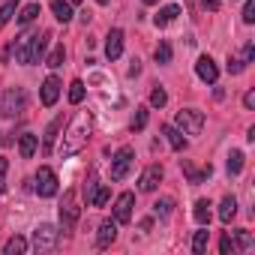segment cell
Returning <instances> with one entry per match:
<instances>
[{"instance_id": "12", "label": "cell", "mask_w": 255, "mask_h": 255, "mask_svg": "<svg viewBox=\"0 0 255 255\" xmlns=\"http://www.w3.org/2000/svg\"><path fill=\"white\" fill-rule=\"evenodd\" d=\"M60 87H63V84H60V78H57V75H48V78L42 81L39 99H42V105H45V108H51V105L57 102V96H60Z\"/></svg>"}, {"instance_id": "30", "label": "cell", "mask_w": 255, "mask_h": 255, "mask_svg": "<svg viewBox=\"0 0 255 255\" xmlns=\"http://www.w3.org/2000/svg\"><path fill=\"white\" fill-rule=\"evenodd\" d=\"M171 210H174V198H159V201H153V213H156L159 219H168Z\"/></svg>"}, {"instance_id": "48", "label": "cell", "mask_w": 255, "mask_h": 255, "mask_svg": "<svg viewBox=\"0 0 255 255\" xmlns=\"http://www.w3.org/2000/svg\"><path fill=\"white\" fill-rule=\"evenodd\" d=\"M69 3H81V0H69Z\"/></svg>"}, {"instance_id": "25", "label": "cell", "mask_w": 255, "mask_h": 255, "mask_svg": "<svg viewBox=\"0 0 255 255\" xmlns=\"http://www.w3.org/2000/svg\"><path fill=\"white\" fill-rule=\"evenodd\" d=\"M207 240H210V231H207V225H201V231H195V237H192V252L204 255L207 252Z\"/></svg>"}, {"instance_id": "13", "label": "cell", "mask_w": 255, "mask_h": 255, "mask_svg": "<svg viewBox=\"0 0 255 255\" xmlns=\"http://www.w3.org/2000/svg\"><path fill=\"white\" fill-rule=\"evenodd\" d=\"M114 237H117V222H114V216H111V219H102V222H99V234H96V246H99V249H108V246L114 243Z\"/></svg>"}, {"instance_id": "7", "label": "cell", "mask_w": 255, "mask_h": 255, "mask_svg": "<svg viewBox=\"0 0 255 255\" xmlns=\"http://www.w3.org/2000/svg\"><path fill=\"white\" fill-rule=\"evenodd\" d=\"M57 189H60L57 174H54L48 165H39V171H36V195H39V198H54Z\"/></svg>"}, {"instance_id": "28", "label": "cell", "mask_w": 255, "mask_h": 255, "mask_svg": "<svg viewBox=\"0 0 255 255\" xmlns=\"http://www.w3.org/2000/svg\"><path fill=\"white\" fill-rule=\"evenodd\" d=\"M147 117H150V108L147 105H138L135 114H132V132H141L144 126H147Z\"/></svg>"}, {"instance_id": "47", "label": "cell", "mask_w": 255, "mask_h": 255, "mask_svg": "<svg viewBox=\"0 0 255 255\" xmlns=\"http://www.w3.org/2000/svg\"><path fill=\"white\" fill-rule=\"evenodd\" d=\"M96 3H99V6H105V3H108V0H96Z\"/></svg>"}, {"instance_id": "2", "label": "cell", "mask_w": 255, "mask_h": 255, "mask_svg": "<svg viewBox=\"0 0 255 255\" xmlns=\"http://www.w3.org/2000/svg\"><path fill=\"white\" fill-rule=\"evenodd\" d=\"M57 243H60V228L57 225H51V222H39L36 228H33V249L36 252H51V249H57Z\"/></svg>"}, {"instance_id": "16", "label": "cell", "mask_w": 255, "mask_h": 255, "mask_svg": "<svg viewBox=\"0 0 255 255\" xmlns=\"http://www.w3.org/2000/svg\"><path fill=\"white\" fill-rule=\"evenodd\" d=\"M36 147H39V138H36L33 132H24V135L18 138V153H21V159H33Z\"/></svg>"}, {"instance_id": "35", "label": "cell", "mask_w": 255, "mask_h": 255, "mask_svg": "<svg viewBox=\"0 0 255 255\" xmlns=\"http://www.w3.org/2000/svg\"><path fill=\"white\" fill-rule=\"evenodd\" d=\"M81 99H84V81H81V78H75V81L69 84V102H72V105H78Z\"/></svg>"}, {"instance_id": "24", "label": "cell", "mask_w": 255, "mask_h": 255, "mask_svg": "<svg viewBox=\"0 0 255 255\" xmlns=\"http://www.w3.org/2000/svg\"><path fill=\"white\" fill-rule=\"evenodd\" d=\"M252 246H255L252 234H249L246 228H237V231H234V249H237V252H246V249H252Z\"/></svg>"}, {"instance_id": "43", "label": "cell", "mask_w": 255, "mask_h": 255, "mask_svg": "<svg viewBox=\"0 0 255 255\" xmlns=\"http://www.w3.org/2000/svg\"><path fill=\"white\" fill-rule=\"evenodd\" d=\"M243 105H246L249 111L255 108V90H246V93H243Z\"/></svg>"}, {"instance_id": "19", "label": "cell", "mask_w": 255, "mask_h": 255, "mask_svg": "<svg viewBox=\"0 0 255 255\" xmlns=\"http://www.w3.org/2000/svg\"><path fill=\"white\" fill-rule=\"evenodd\" d=\"M177 15H180V6H162V9L153 15V24H156V27H168Z\"/></svg>"}, {"instance_id": "6", "label": "cell", "mask_w": 255, "mask_h": 255, "mask_svg": "<svg viewBox=\"0 0 255 255\" xmlns=\"http://www.w3.org/2000/svg\"><path fill=\"white\" fill-rule=\"evenodd\" d=\"M132 162H135V150H132L129 144L120 147V150L114 153V159H111V180H114V183H120L126 174H129Z\"/></svg>"}, {"instance_id": "18", "label": "cell", "mask_w": 255, "mask_h": 255, "mask_svg": "<svg viewBox=\"0 0 255 255\" xmlns=\"http://www.w3.org/2000/svg\"><path fill=\"white\" fill-rule=\"evenodd\" d=\"M162 135L168 138V144H171V147H174L177 153H180V150H186V138H183V132L177 129V126L165 123V126H162Z\"/></svg>"}, {"instance_id": "20", "label": "cell", "mask_w": 255, "mask_h": 255, "mask_svg": "<svg viewBox=\"0 0 255 255\" xmlns=\"http://www.w3.org/2000/svg\"><path fill=\"white\" fill-rule=\"evenodd\" d=\"M30 39H33V33H21V36H18V42H15V48H12V51H15V60H18V63H24V66H27Z\"/></svg>"}, {"instance_id": "22", "label": "cell", "mask_w": 255, "mask_h": 255, "mask_svg": "<svg viewBox=\"0 0 255 255\" xmlns=\"http://www.w3.org/2000/svg\"><path fill=\"white\" fill-rule=\"evenodd\" d=\"M192 216H195L198 225H210V201L207 198H198L195 207H192Z\"/></svg>"}, {"instance_id": "8", "label": "cell", "mask_w": 255, "mask_h": 255, "mask_svg": "<svg viewBox=\"0 0 255 255\" xmlns=\"http://www.w3.org/2000/svg\"><path fill=\"white\" fill-rule=\"evenodd\" d=\"M132 204H135V195L132 192H120L117 201H114V222L117 225H126L132 219Z\"/></svg>"}, {"instance_id": "11", "label": "cell", "mask_w": 255, "mask_h": 255, "mask_svg": "<svg viewBox=\"0 0 255 255\" xmlns=\"http://www.w3.org/2000/svg\"><path fill=\"white\" fill-rule=\"evenodd\" d=\"M162 183V165H147L138 177V189L141 192H156V186Z\"/></svg>"}, {"instance_id": "31", "label": "cell", "mask_w": 255, "mask_h": 255, "mask_svg": "<svg viewBox=\"0 0 255 255\" xmlns=\"http://www.w3.org/2000/svg\"><path fill=\"white\" fill-rule=\"evenodd\" d=\"M63 60H66V48H63V45H54V51L45 57V66L57 69V66H63Z\"/></svg>"}, {"instance_id": "15", "label": "cell", "mask_w": 255, "mask_h": 255, "mask_svg": "<svg viewBox=\"0 0 255 255\" xmlns=\"http://www.w3.org/2000/svg\"><path fill=\"white\" fill-rule=\"evenodd\" d=\"M180 165H183V174H186V180H189L192 186H198V183H204V180H207V177L213 174V168H210V165H204L201 171H198V168H192V162H186V159H183Z\"/></svg>"}, {"instance_id": "23", "label": "cell", "mask_w": 255, "mask_h": 255, "mask_svg": "<svg viewBox=\"0 0 255 255\" xmlns=\"http://www.w3.org/2000/svg\"><path fill=\"white\" fill-rule=\"evenodd\" d=\"M27 249H30V243H27L24 237H18V234H15V237H9V240H6L3 255H21V252H27Z\"/></svg>"}, {"instance_id": "3", "label": "cell", "mask_w": 255, "mask_h": 255, "mask_svg": "<svg viewBox=\"0 0 255 255\" xmlns=\"http://www.w3.org/2000/svg\"><path fill=\"white\" fill-rule=\"evenodd\" d=\"M174 126H177L183 135H201V129H204V114L198 108H180Z\"/></svg>"}, {"instance_id": "14", "label": "cell", "mask_w": 255, "mask_h": 255, "mask_svg": "<svg viewBox=\"0 0 255 255\" xmlns=\"http://www.w3.org/2000/svg\"><path fill=\"white\" fill-rule=\"evenodd\" d=\"M120 54H123V30L114 27V30L105 36V57H108V60H117Z\"/></svg>"}, {"instance_id": "26", "label": "cell", "mask_w": 255, "mask_h": 255, "mask_svg": "<svg viewBox=\"0 0 255 255\" xmlns=\"http://www.w3.org/2000/svg\"><path fill=\"white\" fill-rule=\"evenodd\" d=\"M60 126H63V114H60V117H54V120L48 123V129H45V150H51V147H54V141H57V132H60Z\"/></svg>"}, {"instance_id": "40", "label": "cell", "mask_w": 255, "mask_h": 255, "mask_svg": "<svg viewBox=\"0 0 255 255\" xmlns=\"http://www.w3.org/2000/svg\"><path fill=\"white\" fill-rule=\"evenodd\" d=\"M243 69H246V63H243L240 57H228V72H231V75H240Z\"/></svg>"}, {"instance_id": "17", "label": "cell", "mask_w": 255, "mask_h": 255, "mask_svg": "<svg viewBox=\"0 0 255 255\" xmlns=\"http://www.w3.org/2000/svg\"><path fill=\"white\" fill-rule=\"evenodd\" d=\"M51 12H54V18L60 21V24H69L72 21V3L69 0H51Z\"/></svg>"}, {"instance_id": "44", "label": "cell", "mask_w": 255, "mask_h": 255, "mask_svg": "<svg viewBox=\"0 0 255 255\" xmlns=\"http://www.w3.org/2000/svg\"><path fill=\"white\" fill-rule=\"evenodd\" d=\"M219 3H222V0H201V6H204V9H210V12H216V9H219Z\"/></svg>"}, {"instance_id": "5", "label": "cell", "mask_w": 255, "mask_h": 255, "mask_svg": "<svg viewBox=\"0 0 255 255\" xmlns=\"http://www.w3.org/2000/svg\"><path fill=\"white\" fill-rule=\"evenodd\" d=\"M24 111V90L21 87H6L0 93V117H18Z\"/></svg>"}, {"instance_id": "46", "label": "cell", "mask_w": 255, "mask_h": 255, "mask_svg": "<svg viewBox=\"0 0 255 255\" xmlns=\"http://www.w3.org/2000/svg\"><path fill=\"white\" fill-rule=\"evenodd\" d=\"M141 3H144V6H156V3H159V0H141Z\"/></svg>"}, {"instance_id": "41", "label": "cell", "mask_w": 255, "mask_h": 255, "mask_svg": "<svg viewBox=\"0 0 255 255\" xmlns=\"http://www.w3.org/2000/svg\"><path fill=\"white\" fill-rule=\"evenodd\" d=\"M6 171H9V159L0 156V192H6Z\"/></svg>"}, {"instance_id": "36", "label": "cell", "mask_w": 255, "mask_h": 255, "mask_svg": "<svg viewBox=\"0 0 255 255\" xmlns=\"http://www.w3.org/2000/svg\"><path fill=\"white\" fill-rule=\"evenodd\" d=\"M165 102H168V93H165V87L156 84V87L150 90V108H162Z\"/></svg>"}, {"instance_id": "33", "label": "cell", "mask_w": 255, "mask_h": 255, "mask_svg": "<svg viewBox=\"0 0 255 255\" xmlns=\"http://www.w3.org/2000/svg\"><path fill=\"white\" fill-rule=\"evenodd\" d=\"M108 198H111V189L99 183V186H96V192H93V198H90V204H93V207H105V204H108Z\"/></svg>"}, {"instance_id": "27", "label": "cell", "mask_w": 255, "mask_h": 255, "mask_svg": "<svg viewBox=\"0 0 255 255\" xmlns=\"http://www.w3.org/2000/svg\"><path fill=\"white\" fill-rule=\"evenodd\" d=\"M171 54H174V51H171V42H168V39H162V42L156 45V51H153V57H156L159 66H168V63H171Z\"/></svg>"}, {"instance_id": "4", "label": "cell", "mask_w": 255, "mask_h": 255, "mask_svg": "<svg viewBox=\"0 0 255 255\" xmlns=\"http://www.w3.org/2000/svg\"><path fill=\"white\" fill-rule=\"evenodd\" d=\"M81 216V207H78V192L75 189H66L63 192V201H60V225L63 231H72L75 222Z\"/></svg>"}, {"instance_id": "1", "label": "cell", "mask_w": 255, "mask_h": 255, "mask_svg": "<svg viewBox=\"0 0 255 255\" xmlns=\"http://www.w3.org/2000/svg\"><path fill=\"white\" fill-rule=\"evenodd\" d=\"M90 129H93V117H90V111H78V114H75V120L69 123V129H66V135H63L60 147H57L60 159H69V156L81 153V150L87 147Z\"/></svg>"}, {"instance_id": "34", "label": "cell", "mask_w": 255, "mask_h": 255, "mask_svg": "<svg viewBox=\"0 0 255 255\" xmlns=\"http://www.w3.org/2000/svg\"><path fill=\"white\" fill-rule=\"evenodd\" d=\"M36 15H39V3H27V6L18 12V24H30Z\"/></svg>"}, {"instance_id": "38", "label": "cell", "mask_w": 255, "mask_h": 255, "mask_svg": "<svg viewBox=\"0 0 255 255\" xmlns=\"http://www.w3.org/2000/svg\"><path fill=\"white\" fill-rule=\"evenodd\" d=\"M243 24H255V0H246V6H243Z\"/></svg>"}, {"instance_id": "10", "label": "cell", "mask_w": 255, "mask_h": 255, "mask_svg": "<svg viewBox=\"0 0 255 255\" xmlns=\"http://www.w3.org/2000/svg\"><path fill=\"white\" fill-rule=\"evenodd\" d=\"M195 75H198L204 84H216V78H219V66L213 63V57L201 54V57H198V63H195Z\"/></svg>"}, {"instance_id": "29", "label": "cell", "mask_w": 255, "mask_h": 255, "mask_svg": "<svg viewBox=\"0 0 255 255\" xmlns=\"http://www.w3.org/2000/svg\"><path fill=\"white\" fill-rule=\"evenodd\" d=\"M243 159H246L243 150H231V153H228V174H231V177H237V174L243 171Z\"/></svg>"}, {"instance_id": "32", "label": "cell", "mask_w": 255, "mask_h": 255, "mask_svg": "<svg viewBox=\"0 0 255 255\" xmlns=\"http://www.w3.org/2000/svg\"><path fill=\"white\" fill-rule=\"evenodd\" d=\"M96 186H99V180H96V168H90V171H87V180H84V201H87V204H90Z\"/></svg>"}, {"instance_id": "42", "label": "cell", "mask_w": 255, "mask_h": 255, "mask_svg": "<svg viewBox=\"0 0 255 255\" xmlns=\"http://www.w3.org/2000/svg\"><path fill=\"white\" fill-rule=\"evenodd\" d=\"M252 57H255V42H246V48H243V54H240V60L249 66L252 63Z\"/></svg>"}, {"instance_id": "21", "label": "cell", "mask_w": 255, "mask_h": 255, "mask_svg": "<svg viewBox=\"0 0 255 255\" xmlns=\"http://www.w3.org/2000/svg\"><path fill=\"white\" fill-rule=\"evenodd\" d=\"M234 213H237V198H234V195H225L222 204H219V219L228 225V222L234 219Z\"/></svg>"}, {"instance_id": "45", "label": "cell", "mask_w": 255, "mask_h": 255, "mask_svg": "<svg viewBox=\"0 0 255 255\" xmlns=\"http://www.w3.org/2000/svg\"><path fill=\"white\" fill-rule=\"evenodd\" d=\"M138 72H141V60H138V57H132V66H129V78H135Z\"/></svg>"}, {"instance_id": "9", "label": "cell", "mask_w": 255, "mask_h": 255, "mask_svg": "<svg viewBox=\"0 0 255 255\" xmlns=\"http://www.w3.org/2000/svg\"><path fill=\"white\" fill-rule=\"evenodd\" d=\"M48 42H51V33H48V30L33 33V39H30V51H27V66H30V63H39V60L45 57Z\"/></svg>"}, {"instance_id": "37", "label": "cell", "mask_w": 255, "mask_h": 255, "mask_svg": "<svg viewBox=\"0 0 255 255\" xmlns=\"http://www.w3.org/2000/svg\"><path fill=\"white\" fill-rule=\"evenodd\" d=\"M15 6H18V0H6V3L0 6V27H3V24H9V18H12Z\"/></svg>"}, {"instance_id": "39", "label": "cell", "mask_w": 255, "mask_h": 255, "mask_svg": "<svg viewBox=\"0 0 255 255\" xmlns=\"http://www.w3.org/2000/svg\"><path fill=\"white\" fill-rule=\"evenodd\" d=\"M219 252H222V255L237 252V249H234V237H231V234H222V240H219Z\"/></svg>"}]
</instances>
